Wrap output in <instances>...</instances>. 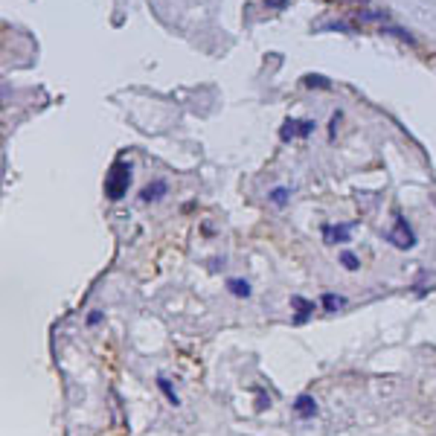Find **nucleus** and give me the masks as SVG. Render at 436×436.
<instances>
[{"label":"nucleus","mask_w":436,"mask_h":436,"mask_svg":"<svg viewBox=\"0 0 436 436\" xmlns=\"http://www.w3.org/2000/svg\"><path fill=\"white\" fill-rule=\"evenodd\" d=\"M158 387H160V392H163V396L169 399V404H174V407H178V404H181V396H178V392H174V390H172V384H169V381H166L163 376L158 378Z\"/></svg>","instance_id":"9d476101"},{"label":"nucleus","mask_w":436,"mask_h":436,"mask_svg":"<svg viewBox=\"0 0 436 436\" xmlns=\"http://www.w3.org/2000/svg\"><path fill=\"white\" fill-rule=\"evenodd\" d=\"M271 201H274L276 207H286V204H288V189H286V186L271 189Z\"/></svg>","instance_id":"f8f14e48"},{"label":"nucleus","mask_w":436,"mask_h":436,"mask_svg":"<svg viewBox=\"0 0 436 436\" xmlns=\"http://www.w3.org/2000/svg\"><path fill=\"white\" fill-rule=\"evenodd\" d=\"M387 242H392L399 250H410L413 245H416V236H413V230L407 227V222L402 215H396V227L387 233Z\"/></svg>","instance_id":"f03ea898"},{"label":"nucleus","mask_w":436,"mask_h":436,"mask_svg":"<svg viewBox=\"0 0 436 436\" xmlns=\"http://www.w3.org/2000/svg\"><path fill=\"white\" fill-rule=\"evenodd\" d=\"M317 410H320V407H317V399L309 396V392H302V396L294 399V413H297L300 419H305V422L314 419V416H317Z\"/></svg>","instance_id":"20e7f679"},{"label":"nucleus","mask_w":436,"mask_h":436,"mask_svg":"<svg viewBox=\"0 0 436 436\" xmlns=\"http://www.w3.org/2000/svg\"><path fill=\"white\" fill-rule=\"evenodd\" d=\"M349 233H352V224H323V238L329 245H343L349 242Z\"/></svg>","instance_id":"39448f33"},{"label":"nucleus","mask_w":436,"mask_h":436,"mask_svg":"<svg viewBox=\"0 0 436 436\" xmlns=\"http://www.w3.org/2000/svg\"><path fill=\"white\" fill-rule=\"evenodd\" d=\"M314 131V120H288L282 125V140H291V137H309Z\"/></svg>","instance_id":"7ed1b4c3"},{"label":"nucleus","mask_w":436,"mask_h":436,"mask_svg":"<svg viewBox=\"0 0 436 436\" xmlns=\"http://www.w3.org/2000/svg\"><path fill=\"white\" fill-rule=\"evenodd\" d=\"M166 181H155V184H148L143 192H140V198L146 201V204H151V201H160L163 198V195H166Z\"/></svg>","instance_id":"0eeeda50"},{"label":"nucleus","mask_w":436,"mask_h":436,"mask_svg":"<svg viewBox=\"0 0 436 436\" xmlns=\"http://www.w3.org/2000/svg\"><path fill=\"white\" fill-rule=\"evenodd\" d=\"M291 305L297 309V317H294L297 326H302L305 320H309V317L314 314V302H312V300H305V297H291Z\"/></svg>","instance_id":"423d86ee"},{"label":"nucleus","mask_w":436,"mask_h":436,"mask_svg":"<svg viewBox=\"0 0 436 436\" xmlns=\"http://www.w3.org/2000/svg\"><path fill=\"white\" fill-rule=\"evenodd\" d=\"M227 288H230V294L233 297H238V300H248L253 291H250V282L248 279H238V276H230L227 279Z\"/></svg>","instance_id":"6e6552de"},{"label":"nucleus","mask_w":436,"mask_h":436,"mask_svg":"<svg viewBox=\"0 0 436 436\" xmlns=\"http://www.w3.org/2000/svg\"><path fill=\"white\" fill-rule=\"evenodd\" d=\"M131 186V163L125 160H117L111 166V172L105 174V195L111 201H122L125 198V192Z\"/></svg>","instance_id":"f257e3e1"},{"label":"nucleus","mask_w":436,"mask_h":436,"mask_svg":"<svg viewBox=\"0 0 436 436\" xmlns=\"http://www.w3.org/2000/svg\"><path fill=\"white\" fill-rule=\"evenodd\" d=\"M340 265H343L346 271H358V268H361V259H358L352 250H343V253H340Z\"/></svg>","instance_id":"9b49d317"},{"label":"nucleus","mask_w":436,"mask_h":436,"mask_svg":"<svg viewBox=\"0 0 436 436\" xmlns=\"http://www.w3.org/2000/svg\"><path fill=\"white\" fill-rule=\"evenodd\" d=\"M268 6H286V0H268Z\"/></svg>","instance_id":"2eb2a0df"},{"label":"nucleus","mask_w":436,"mask_h":436,"mask_svg":"<svg viewBox=\"0 0 436 436\" xmlns=\"http://www.w3.org/2000/svg\"><path fill=\"white\" fill-rule=\"evenodd\" d=\"M433 204H436V195H433Z\"/></svg>","instance_id":"dca6fc26"},{"label":"nucleus","mask_w":436,"mask_h":436,"mask_svg":"<svg viewBox=\"0 0 436 436\" xmlns=\"http://www.w3.org/2000/svg\"><path fill=\"white\" fill-rule=\"evenodd\" d=\"M305 84H309V87H332V82L329 79H326V76H305Z\"/></svg>","instance_id":"ddd939ff"},{"label":"nucleus","mask_w":436,"mask_h":436,"mask_svg":"<svg viewBox=\"0 0 436 436\" xmlns=\"http://www.w3.org/2000/svg\"><path fill=\"white\" fill-rule=\"evenodd\" d=\"M320 305L326 312H338V309H343L346 305V297H340V294H323L320 297Z\"/></svg>","instance_id":"1a4fd4ad"},{"label":"nucleus","mask_w":436,"mask_h":436,"mask_svg":"<svg viewBox=\"0 0 436 436\" xmlns=\"http://www.w3.org/2000/svg\"><path fill=\"white\" fill-rule=\"evenodd\" d=\"M105 320V312H99V309H94L91 314H87V326H99Z\"/></svg>","instance_id":"4468645a"}]
</instances>
